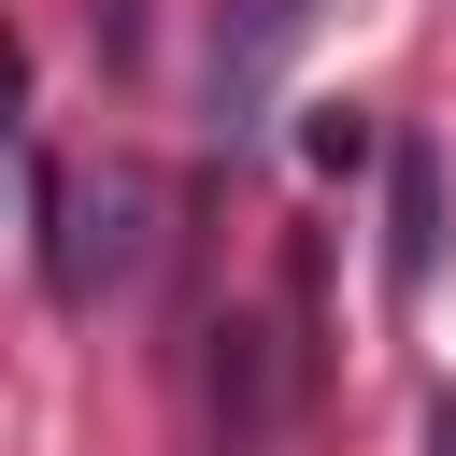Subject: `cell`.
<instances>
[{
    "instance_id": "6da1fadb",
    "label": "cell",
    "mask_w": 456,
    "mask_h": 456,
    "mask_svg": "<svg viewBox=\"0 0 456 456\" xmlns=\"http://www.w3.org/2000/svg\"><path fill=\"white\" fill-rule=\"evenodd\" d=\"M28 242H43V285H57L71 314H86V299L142 285V256H157V185H142V171L57 185V214H28Z\"/></svg>"
},
{
    "instance_id": "7a4b0ae2",
    "label": "cell",
    "mask_w": 456,
    "mask_h": 456,
    "mask_svg": "<svg viewBox=\"0 0 456 456\" xmlns=\"http://www.w3.org/2000/svg\"><path fill=\"white\" fill-rule=\"evenodd\" d=\"M299 28H314V0H228V14H214V57H200V128H214V142H256L271 71L299 57Z\"/></svg>"
},
{
    "instance_id": "3957f363",
    "label": "cell",
    "mask_w": 456,
    "mask_h": 456,
    "mask_svg": "<svg viewBox=\"0 0 456 456\" xmlns=\"http://www.w3.org/2000/svg\"><path fill=\"white\" fill-rule=\"evenodd\" d=\"M271 428H285V356H271L256 314H214L200 328V442L214 456H271Z\"/></svg>"
},
{
    "instance_id": "277c9868",
    "label": "cell",
    "mask_w": 456,
    "mask_h": 456,
    "mask_svg": "<svg viewBox=\"0 0 456 456\" xmlns=\"http://www.w3.org/2000/svg\"><path fill=\"white\" fill-rule=\"evenodd\" d=\"M428 271H442V157L399 128V142H385V299L413 314Z\"/></svg>"
},
{
    "instance_id": "5b68a950",
    "label": "cell",
    "mask_w": 456,
    "mask_h": 456,
    "mask_svg": "<svg viewBox=\"0 0 456 456\" xmlns=\"http://www.w3.org/2000/svg\"><path fill=\"white\" fill-rule=\"evenodd\" d=\"M428 456H456V399H428Z\"/></svg>"
}]
</instances>
